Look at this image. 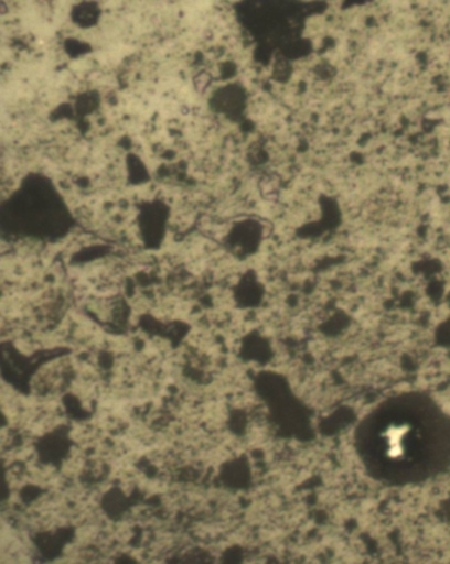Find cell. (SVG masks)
<instances>
[{
	"mask_svg": "<svg viewBox=\"0 0 450 564\" xmlns=\"http://www.w3.org/2000/svg\"><path fill=\"white\" fill-rule=\"evenodd\" d=\"M354 447L374 480L421 485L450 468V415L427 394L394 395L360 422Z\"/></svg>",
	"mask_w": 450,
	"mask_h": 564,
	"instance_id": "obj_1",
	"label": "cell"
}]
</instances>
